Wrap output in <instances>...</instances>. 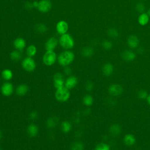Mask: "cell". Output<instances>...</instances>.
<instances>
[{"mask_svg": "<svg viewBox=\"0 0 150 150\" xmlns=\"http://www.w3.org/2000/svg\"><path fill=\"white\" fill-rule=\"evenodd\" d=\"M127 44L132 49L137 48L139 45V39L135 35H130L128 38Z\"/></svg>", "mask_w": 150, "mask_h": 150, "instance_id": "obj_15", "label": "cell"}, {"mask_svg": "<svg viewBox=\"0 0 150 150\" xmlns=\"http://www.w3.org/2000/svg\"><path fill=\"white\" fill-rule=\"evenodd\" d=\"M85 88H86V90L87 91H91L94 88V84L93 82L91 81H87L85 84Z\"/></svg>", "mask_w": 150, "mask_h": 150, "instance_id": "obj_36", "label": "cell"}, {"mask_svg": "<svg viewBox=\"0 0 150 150\" xmlns=\"http://www.w3.org/2000/svg\"><path fill=\"white\" fill-rule=\"evenodd\" d=\"M71 123L67 121H64L61 124V129L64 133L69 132L71 129Z\"/></svg>", "mask_w": 150, "mask_h": 150, "instance_id": "obj_25", "label": "cell"}, {"mask_svg": "<svg viewBox=\"0 0 150 150\" xmlns=\"http://www.w3.org/2000/svg\"><path fill=\"white\" fill-rule=\"evenodd\" d=\"M95 150H110V146L104 142H100L97 145Z\"/></svg>", "mask_w": 150, "mask_h": 150, "instance_id": "obj_32", "label": "cell"}, {"mask_svg": "<svg viewBox=\"0 0 150 150\" xmlns=\"http://www.w3.org/2000/svg\"><path fill=\"white\" fill-rule=\"evenodd\" d=\"M1 91L4 96H10L13 92V86L9 82L4 83L1 87Z\"/></svg>", "mask_w": 150, "mask_h": 150, "instance_id": "obj_9", "label": "cell"}, {"mask_svg": "<svg viewBox=\"0 0 150 150\" xmlns=\"http://www.w3.org/2000/svg\"><path fill=\"white\" fill-rule=\"evenodd\" d=\"M148 94L147 91L145 90H140L138 91L137 93V96L139 99L141 100H144V99H146L147 97H148Z\"/></svg>", "mask_w": 150, "mask_h": 150, "instance_id": "obj_33", "label": "cell"}, {"mask_svg": "<svg viewBox=\"0 0 150 150\" xmlns=\"http://www.w3.org/2000/svg\"><path fill=\"white\" fill-rule=\"evenodd\" d=\"M1 76H2V78L4 80H5L6 81H8V80H10L12 79L13 73H12V70H11L10 69H4L2 71Z\"/></svg>", "mask_w": 150, "mask_h": 150, "instance_id": "obj_23", "label": "cell"}, {"mask_svg": "<svg viewBox=\"0 0 150 150\" xmlns=\"http://www.w3.org/2000/svg\"><path fill=\"white\" fill-rule=\"evenodd\" d=\"M122 59L127 62H131L136 58V54L130 50H124L121 54Z\"/></svg>", "mask_w": 150, "mask_h": 150, "instance_id": "obj_13", "label": "cell"}, {"mask_svg": "<svg viewBox=\"0 0 150 150\" xmlns=\"http://www.w3.org/2000/svg\"><path fill=\"white\" fill-rule=\"evenodd\" d=\"M107 34H108V35L110 37H111V38H114V39L118 38V36H119V32H118V31L116 29H115V28H109V29H108V30H107Z\"/></svg>", "mask_w": 150, "mask_h": 150, "instance_id": "obj_31", "label": "cell"}, {"mask_svg": "<svg viewBox=\"0 0 150 150\" xmlns=\"http://www.w3.org/2000/svg\"><path fill=\"white\" fill-rule=\"evenodd\" d=\"M2 137H3V135H2V132L0 131V141L2 139Z\"/></svg>", "mask_w": 150, "mask_h": 150, "instance_id": "obj_42", "label": "cell"}, {"mask_svg": "<svg viewBox=\"0 0 150 150\" xmlns=\"http://www.w3.org/2000/svg\"><path fill=\"white\" fill-rule=\"evenodd\" d=\"M64 72L67 75H70L71 73V69L70 67H68V66H66L64 69Z\"/></svg>", "mask_w": 150, "mask_h": 150, "instance_id": "obj_38", "label": "cell"}, {"mask_svg": "<svg viewBox=\"0 0 150 150\" xmlns=\"http://www.w3.org/2000/svg\"><path fill=\"white\" fill-rule=\"evenodd\" d=\"M124 142L127 146H132L135 144V137L131 134H127L124 137Z\"/></svg>", "mask_w": 150, "mask_h": 150, "instance_id": "obj_20", "label": "cell"}, {"mask_svg": "<svg viewBox=\"0 0 150 150\" xmlns=\"http://www.w3.org/2000/svg\"><path fill=\"white\" fill-rule=\"evenodd\" d=\"M52 8V2L50 0H41L39 2L38 9L43 13L49 12Z\"/></svg>", "mask_w": 150, "mask_h": 150, "instance_id": "obj_8", "label": "cell"}, {"mask_svg": "<svg viewBox=\"0 0 150 150\" xmlns=\"http://www.w3.org/2000/svg\"><path fill=\"white\" fill-rule=\"evenodd\" d=\"M60 46L65 49H70L74 45V41L73 38L68 33L62 35L59 39Z\"/></svg>", "mask_w": 150, "mask_h": 150, "instance_id": "obj_2", "label": "cell"}, {"mask_svg": "<svg viewBox=\"0 0 150 150\" xmlns=\"http://www.w3.org/2000/svg\"><path fill=\"white\" fill-rule=\"evenodd\" d=\"M36 62L30 57L25 58L22 62L23 69L28 72H32L36 69Z\"/></svg>", "mask_w": 150, "mask_h": 150, "instance_id": "obj_5", "label": "cell"}, {"mask_svg": "<svg viewBox=\"0 0 150 150\" xmlns=\"http://www.w3.org/2000/svg\"><path fill=\"white\" fill-rule=\"evenodd\" d=\"M29 118H30V119H32V120H35V119H36V118H38V112H37L36 111H32V112L29 114Z\"/></svg>", "mask_w": 150, "mask_h": 150, "instance_id": "obj_37", "label": "cell"}, {"mask_svg": "<svg viewBox=\"0 0 150 150\" xmlns=\"http://www.w3.org/2000/svg\"><path fill=\"white\" fill-rule=\"evenodd\" d=\"M147 14L148 15V16L150 17V8H149V9L148 10V12H147Z\"/></svg>", "mask_w": 150, "mask_h": 150, "instance_id": "obj_43", "label": "cell"}, {"mask_svg": "<svg viewBox=\"0 0 150 150\" xmlns=\"http://www.w3.org/2000/svg\"><path fill=\"white\" fill-rule=\"evenodd\" d=\"M29 90V87L25 84H21L18 85L16 88V93L19 96H25Z\"/></svg>", "mask_w": 150, "mask_h": 150, "instance_id": "obj_17", "label": "cell"}, {"mask_svg": "<svg viewBox=\"0 0 150 150\" xmlns=\"http://www.w3.org/2000/svg\"><path fill=\"white\" fill-rule=\"evenodd\" d=\"M70 96V93L68 88L64 86L56 89L55 92V97L56 100L60 102L67 101Z\"/></svg>", "mask_w": 150, "mask_h": 150, "instance_id": "obj_3", "label": "cell"}, {"mask_svg": "<svg viewBox=\"0 0 150 150\" xmlns=\"http://www.w3.org/2000/svg\"><path fill=\"white\" fill-rule=\"evenodd\" d=\"M93 101H94V100L93 97L89 94L86 95L83 98V103L87 107H89L93 103Z\"/></svg>", "mask_w": 150, "mask_h": 150, "instance_id": "obj_28", "label": "cell"}, {"mask_svg": "<svg viewBox=\"0 0 150 150\" xmlns=\"http://www.w3.org/2000/svg\"><path fill=\"white\" fill-rule=\"evenodd\" d=\"M74 59V54L70 50H65L62 52L57 57L60 65L66 67L70 64Z\"/></svg>", "mask_w": 150, "mask_h": 150, "instance_id": "obj_1", "label": "cell"}, {"mask_svg": "<svg viewBox=\"0 0 150 150\" xmlns=\"http://www.w3.org/2000/svg\"><path fill=\"white\" fill-rule=\"evenodd\" d=\"M57 56L54 51H46L43 56L42 60L43 63L46 66H52L56 62Z\"/></svg>", "mask_w": 150, "mask_h": 150, "instance_id": "obj_4", "label": "cell"}, {"mask_svg": "<svg viewBox=\"0 0 150 150\" xmlns=\"http://www.w3.org/2000/svg\"><path fill=\"white\" fill-rule=\"evenodd\" d=\"M149 20V16L147 13H141V15L139 16L138 18V23L141 26L146 25L148 23Z\"/></svg>", "mask_w": 150, "mask_h": 150, "instance_id": "obj_21", "label": "cell"}, {"mask_svg": "<svg viewBox=\"0 0 150 150\" xmlns=\"http://www.w3.org/2000/svg\"><path fill=\"white\" fill-rule=\"evenodd\" d=\"M78 83V79L74 76H69L64 82V87L67 88L72 89L74 88Z\"/></svg>", "mask_w": 150, "mask_h": 150, "instance_id": "obj_12", "label": "cell"}, {"mask_svg": "<svg viewBox=\"0 0 150 150\" xmlns=\"http://www.w3.org/2000/svg\"><path fill=\"white\" fill-rule=\"evenodd\" d=\"M108 92L112 96H118L122 93L123 88L119 84H112L108 87Z\"/></svg>", "mask_w": 150, "mask_h": 150, "instance_id": "obj_6", "label": "cell"}, {"mask_svg": "<svg viewBox=\"0 0 150 150\" xmlns=\"http://www.w3.org/2000/svg\"><path fill=\"white\" fill-rule=\"evenodd\" d=\"M56 30L60 35H63L67 33L69 29V25L64 21H60L56 24Z\"/></svg>", "mask_w": 150, "mask_h": 150, "instance_id": "obj_10", "label": "cell"}, {"mask_svg": "<svg viewBox=\"0 0 150 150\" xmlns=\"http://www.w3.org/2000/svg\"><path fill=\"white\" fill-rule=\"evenodd\" d=\"M26 132L30 137H35L38 135L39 132V128L36 125L34 124H30L27 127Z\"/></svg>", "mask_w": 150, "mask_h": 150, "instance_id": "obj_14", "label": "cell"}, {"mask_svg": "<svg viewBox=\"0 0 150 150\" xmlns=\"http://www.w3.org/2000/svg\"><path fill=\"white\" fill-rule=\"evenodd\" d=\"M58 44L57 39L54 37L49 38L45 43V49L46 51H54Z\"/></svg>", "mask_w": 150, "mask_h": 150, "instance_id": "obj_11", "label": "cell"}, {"mask_svg": "<svg viewBox=\"0 0 150 150\" xmlns=\"http://www.w3.org/2000/svg\"><path fill=\"white\" fill-rule=\"evenodd\" d=\"M35 29L39 33H44L47 31V28L43 23H38L36 25Z\"/></svg>", "mask_w": 150, "mask_h": 150, "instance_id": "obj_30", "label": "cell"}, {"mask_svg": "<svg viewBox=\"0 0 150 150\" xmlns=\"http://www.w3.org/2000/svg\"><path fill=\"white\" fill-rule=\"evenodd\" d=\"M10 58L14 62H18L22 58V54L19 52V50H15L12 51L10 53Z\"/></svg>", "mask_w": 150, "mask_h": 150, "instance_id": "obj_26", "label": "cell"}, {"mask_svg": "<svg viewBox=\"0 0 150 150\" xmlns=\"http://www.w3.org/2000/svg\"><path fill=\"white\" fill-rule=\"evenodd\" d=\"M25 8L27 9H32L33 8V2L31 3V2H27L25 4Z\"/></svg>", "mask_w": 150, "mask_h": 150, "instance_id": "obj_39", "label": "cell"}, {"mask_svg": "<svg viewBox=\"0 0 150 150\" xmlns=\"http://www.w3.org/2000/svg\"><path fill=\"white\" fill-rule=\"evenodd\" d=\"M84 146L83 144L80 141L73 142L70 146L71 150H84Z\"/></svg>", "mask_w": 150, "mask_h": 150, "instance_id": "obj_29", "label": "cell"}, {"mask_svg": "<svg viewBox=\"0 0 150 150\" xmlns=\"http://www.w3.org/2000/svg\"><path fill=\"white\" fill-rule=\"evenodd\" d=\"M0 150H2V148H1V147H0Z\"/></svg>", "mask_w": 150, "mask_h": 150, "instance_id": "obj_44", "label": "cell"}, {"mask_svg": "<svg viewBox=\"0 0 150 150\" xmlns=\"http://www.w3.org/2000/svg\"><path fill=\"white\" fill-rule=\"evenodd\" d=\"M135 9L138 12L140 13H144V11H145V6L143 3L139 2L136 5Z\"/></svg>", "mask_w": 150, "mask_h": 150, "instance_id": "obj_35", "label": "cell"}, {"mask_svg": "<svg viewBox=\"0 0 150 150\" xmlns=\"http://www.w3.org/2000/svg\"><path fill=\"white\" fill-rule=\"evenodd\" d=\"M26 52V54L28 57H32L36 54L37 49L35 45H29L27 47Z\"/></svg>", "mask_w": 150, "mask_h": 150, "instance_id": "obj_27", "label": "cell"}, {"mask_svg": "<svg viewBox=\"0 0 150 150\" xmlns=\"http://www.w3.org/2000/svg\"><path fill=\"white\" fill-rule=\"evenodd\" d=\"M53 85L54 87L57 89L61 88L64 86V80L63 75L60 73H56L54 74L53 78Z\"/></svg>", "mask_w": 150, "mask_h": 150, "instance_id": "obj_7", "label": "cell"}, {"mask_svg": "<svg viewBox=\"0 0 150 150\" xmlns=\"http://www.w3.org/2000/svg\"><path fill=\"white\" fill-rule=\"evenodd\" d=\"M110 133L114 137L118 136L121 132V128L118 124H113L109 128Z\"/></svg>", "mask_w": 150, "mask_h": 150, "instance_id": "obj_19", "label": "cell"}, {"mask_svg": "<svg viewBox=\"0 0 150 150\" xmlns=\"http://www.w3.org/2000/svg\"><path fill=\"white\" fill-rule=\"evenodd\" d=\"M94 54V49L93 47L87 46L84 47L81 50V54L86 57H90Z\"/></svg>", "mask_w": 150, "mask_h": 150, "instance_id": "obj_24", "label": "cell"}, {"mask_svg": "<svg viewBox=\"0 0 150 150\" xmlns=\"http://www.w3.org/2000/svg\"><path fill=\"white\" fill-rule=\"evenodd\" d=\"M59 118L56 117H52L47 119L46 121V126L49 128L56 127L59 122Z\"/></svg>", "mask_w": 150, "mask_h": 150, "instance_id": "obj_22", "label": "cell"}, {"mask_svg": "<svg viewBox=\"0 0 150 150\" xmlns=\"http://www.w3.org/2000/svg\"><path fill=\"white\" fill-rule=\"evenodd\" d=\"M102 47L105 50H110L112 47V43L110 40H105L102 42Z\"/></svg>", "mask_w": 150, "mask_h": 150, "instance_id": "obj_34", "label": "cell"}, {"mask_svg": "<svg viewBox=\"0 0 150 150\" xmlns=\"http://www.w3.org/2000/svg\"><path fill=\"white\" fill-rule=\"evenodd\" d=\"M146 100H147V102H148V104L150 105V94H148Z\"/></svg>", "mask_w": 150, "mask_h": 150, "instance_id": "obj_41", "label": "cell"}, {"mask_svg": "<svg viewBox=\"0 0 150 150\" xmlns=\"http://www.w3.org/2000/svg\"><path fill=\"white\" fill-rule=\"evenodd\" d=\"M38 4H39V2H37V1H35V2H33V8H38Z\"/></svg>", "mask_w": 150, "mask_h": 150, "instance_id": "obj_40", "label": "cell"}, {"mask_svg": "<svg viewBox=\"0 0 150 150\" xmlns=\"http://www.w3.org/2000/svg\"><path fill=\"white\" fill-rule=\"evenodd\" d=\"M114 71V67L112 64L107 63L104 64L102 68V71L104 76H111Z\"/></svg>", "mask_w": 150, "mask_h": 150, "instance_id": "obj_18", "label": "cell"}, {"mask_svg": "<svg viewBox=\"0 0 150 150\" xmlns=\"http://www.w3.org/2000/svg\"><path fill=\"white\" fill-rule=\"evenodd\" d=\"M13 46L18 50H22L26 46V42L22 38H18L13 41Z\"/></svg>", "mask_w": 150, "mask_h": 150, "instance_id": "obj_16", "label": "cell"}]
</instances>
